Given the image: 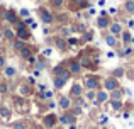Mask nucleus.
Segmentation results:
<instances>
[{
    "label": "nucleus",
    "mask_w": 134,
    "mask_h": 129,
    "mask_svg": "<svg viewBox=\"0 0 134 129\" xmlns=\"http://www.w3.org/2000/svg\"><path fill=\"white\" fill-rule=\"evenodd\" d=\"M105 88H107V92H112V90L119 88V82L115 80V76H110V78L105 80Z\"/></svg>",
    "instance_id": "1"
},
{
    "label": "nucleus",
    "mask_w": 134,
    "mask_h": 129,
    "mask_svg": "<svg viewBox=\"0 0 134 129\" xmlns=\"http://www.w3.org/2000/svg\"><path fill=\"white\" fill-rule=\"evenodd\" d=\"M68 71H70V75H80V71H82V65H80L78 61H71Z\"/></svg>",
    "instance_id": "2"
},
{
    "label": "nucleus",
    "mask_w": 134,
    "mask_h": 129,
    "mask_svg": "<svg viewBox=\"0 0 134 129\" xmlns=\"http://www.w3.org/2000/svg\"><path fill=\"white\" fill-rule=\"evenodd\" d=\"M39 12H41V19H43L44 24H51L53 22V14L51 12H48V10H44V9H41Z\"/></svg>",
    "instance_id": "3"
},
{
    "label": "nucleus",
    "mask_w": 134,
    "mask_h": 129,
    "mask_svg": "<svg viewBox=\"0 0 134 129\" xmlns=\"http://www.w3.org/2000/svg\"><path fill=\"white\" fill-rule=\"evenodd\" d=\"M3 20H5V22H15L17 20V17H15V12H14V10H5V12H3Z\"/></svg>",
    "instance_id": "4"
},
{
    "label": "nucleus",
    "mask_w": 134,
    "mask_h": 129,
    "mask_svg": "<svg viewBox=\"0 0 134 129\" xmlns=\"http://www.w3.org/2000/svg\"><path fill=\"white\" fill-rule=\"evenodd\" d=\"M73 121H75L73 114H63V116L59 117V122L65 124V126H66V124H68V126H70V124H73Z\"/></svg>",
    "instance_id": "5"
},
{
    "label": "nucleus",
    "mask_w": 134,
    "mask_h": 129,
    "mask_svg": "<svg viewBox=\"0 0 134 129\" xmlns=\"http://www.w3.org/2000/svg\"><path fill=\"white\" fill-rule=\"evenodd\" d=\"M15 36H19V39L26 41V39H29V37H31V32L26 29V27H22V29H17V34H15Z\"/></svg>",
    "instance_id": "6"
},
{
    "label": "nucleus",
    "mask_w": 134,
    "mask_h": 129,
    "mask_svg": "<svg viewBox=\"0 0 134 129\" xmlns=\"http://www.w3.org/2000/svg\"><path fill=\"white\" fill-rule=\"evenodd\" d=\"M85 87L88 90H95L97 88V78H93V76H88V78L85 80Z\"/></svg>",
    "instance_id": "7"
},
{
    "label": "nucleus",
    "mask_w": 134,
    "mask_h": 129,
    "mask_svg": "<svg viewBox=\"0 0 134 129\" xmlns=\"http://www.w3.org/2000/svg\"><path fill=\"white\" fill-rule=\"evenodd\" d=\"M59 107H61L63 110H68L70 107H71V100H70L68 97H61V99H59Z\"/></svg>",
    "instance_id": "8"
},
{
    "label": "nucleus",
    "mask_w": 134,
    "mask_h": 129,
    "mask_svg": "<svg viewBox=\"0 0 134 129\" xmlns=\"http://www.w3.org/2000/svg\"><path fill=\"white\" fill-rule=\"evenodd\" d=\"M121 32H122V26L119 22H115V24H112V26H110V34H112V36L117 37Z\"/></svg>",
    "instance_id": "9"
},
{
    "label": "nucleus",
    "mask_w": 134,
    "mask_h": 129,
    "mask_svg": "<svg viewBox=\"0 0 134 129\" xmlns=\"http://www.w3.org/2000/svg\"><path fill=\"white\" fill-rule=\"evenodd\" d=\"M56 124V117H54V114H49V116H46L44 117V126L46 127H53Z\"/></svg>",
    "instance_id": "10"
},
{
    "label": "nucleus",
    "mask_w": 134,
    "mask_h": 129,
    "mask_svg": "<svg viewBox=\"0 0 134 129\" xmlns=\"http://www.w3.org/2000/svg\"><path fill=\"white\" fill-rule=\"evenodd\" d=\"M95 97H97V104H100V102H107L109 93H107V90H102V92L95 93Z\"/></svg>",
    "instance_id": "11"
},
{
    "label": "nucleus",
    "mask_w": 134,
    "mask_h": 129,
    "mask_svg": "<svg viewBox=\"0 0 134 129\" xmlns=\"http://www.w3.org/2000/svg\"><path fill=\"white\" fill-rule=\"evenodd\" d=\"M2 34H3V37H5V39H9V41H14V39H15V32H14L10 27H7Z\"/></svg>",
    "instance_id": "12"
},
{
    "label": "nucleus",
    "mask_w": 134,
    "mask_h": 129,
    "mask_svg": "<svg viewBox=\"0 0 134 129\" xmlns=\"http://www.w3.org/2000/svg\"><path fill=\"white\" fill-rule=\"evenodd\" d=\"M82 93H83V88L76 83V85H73V88H71V95L73 97H82Z\"/></svg>",
    "instance_id": "13"
},
{
    "label": "nucleus",
    "mask_w": 134,
    "mask_h": 129,
    "mask_svg": "<svg viewBox=\"0 0 134 129\" xmlns=\"http://www.w3.org/2000/svg\"><path fill=\"white\" fill-rule=\"evenodd\" d=\"M104 39H105V43H107L109 46H115V44H117V39H115V36H112V34H107Z\"/></svg>",
    "instance_id": "14"
},
{
    "label": "nucleus",
    "mask_w": 134,
    "mask_h": 129,
    "mask_svg": "<svg viewBox=\"0 0 134 129\" xmlns=\"http://www.w3.org/2000/svg\"><path fill=\"white\" fill-rule=\"evenodd\" d=\"M19 54H20V58L27 60V58L31 56V49H29V48H26V46H24V48H20V49H19Z\"/></svg>",
    "instance_id": "15"
},
{
    "label": "nucleus",
    "mask_w": 134,
    "mask_h": 129,
    "mask_svg": "<svg viewBox=\"0 0 134 129\" xmlns=\"http://www.w3.org/2000/svg\"><path fill=\"white\" fill-rule=\"evenodd\" d=\"M56 48H58V49H66V48H68V44H66L65 39L58 37V39H56Z\"/></svg>",
    "instance_id": "16"
},
{
    "label": "nucleus",
    "mask_w": 134,
    "mask_h": 129,
    "mask_svg": "<svg viewBox=\"0 0 134 129\" xmlns=\"http://www.w3.org/2000/svg\"><path fill=\"white\" fill-rule=\"evenodd\" d=\"M98 27H100V29H105V27L109 26V19H105V15H102L100 19H98Z\"/></svg>",
    "instance_id": "17"
},
{
    "label": "nucleus",
    "mask_w": 134,
    "mask_h": 129,
    "mask_svg": "<svg viewBox=\"0 0 134 129\" xmlns=\"http://www.w3.org/2000/svg\"><path fill=\"white\" fill-rule=\"evenodd\" d=\"M24 46H26V41H22V39H14V49L19 51L20 48H24Z\"/></svg>",
    "instance_id": "18"
},
{
    "label": "nucleus",
    "mask_w": 134,
    "mask_h": 129,
    "mask_svg": "<svg viewBox=\"0 0 134 129\" xmlns=\"http://www.w3.org/2000/svg\"><path fill=\"white\" fill-rule=\"evenodd\" d=\"M0 116H2L3 119H7V117L10 116V109H9V107H5V105H2V107H0Z\"/></svg>",
    "instance_id": "19"
},
{
    "label": "nucleus",
    "mask_w": 134,
    "mask_h": 129,
    "mask_svg": "<svg viewBox=\"0 0 134 129\" xmlns=\"http://www.w3.org/2000/svg\"><path fill=\"white\" fill-rule=\"evenodd\" d=\"M121 99H122V90L119 88L112 90V100H121Z\"/></svg>",
    "instance_id": "20"
},
{
    "label": "nucleus",
    "mask_w": 134,
    "mask_h": 129,
    "mask_svg": "<svg viewBox=\"0 0 134 129\" xmlns=\"http://www.w3.org/2000/svg\"><path fill=\"white\" fill-rule=\"evenodd\" d=\"M5 76H7V78H12V76H15V68H12V66H7V68H5Z\"/></svg>",
    "instance_id": "21"
},
{
    "label": "nucleus",
    "mask_w": 134,
    "mask_h": 129,
    "mask_svg": "<svg viewBox=\"0 0 134 129\" xmlns=\"http://www.w3.org/2000/svg\"><path fill=\"white\" fill-rule=\"evenodd\" d=\"M65 80H61V78H59V76H54V87H56V88H63V87H65Z\"/></svg>",
    "instance_id": "22"
},
{
    "label": "nucleus",
    "mask_w": 134,
    "mask_h": 129,
    "mask_svg": "<svg viewBox=\"0 0 134 129\" xmlns=\"http://www.w3.org/2000/svg\"><path fill=\"white\" fill-rule=\"evenodd\" d=\"M110 105H112L114 110H121L122 109V102L121 100H110Z\"/></svg>",
    "instance_id": "23"
},
{
    "label": "nucleus",
    "mask_w": 134,
    "mask_h": 129,
    "mask_svg": "<svg viewBox=\"0 0 134 129\" xmlns=\"http://www.w3.org/2000/svg\"><path fill=\"white\" fill-rule=\"evenodd\" d=\"M19 93H20V95H29V93H31L29 87H27V85H20L19 87Z\"/></svg>",
    "instance_id": "24"
},
{
    "label": "nucleus",
    "mask_w": 134,
    "mask_h": 129,
    "mask_svg": "<svg viewBox=\"0 0 134 129\" xmlns=\"http://www.w3.org/2000/svg\"><path fill=\"white\" fill-rule=\"evenodd\" d=\"M126 10H127V12H134V2L132 0H127V2H126Z\"/></svg>",
    "instance_id": "25"
},
{
    "label": "nucleus",
    "mask_w": 134,
    "mask_h": 129,
    "mask_svg": "<svg viewBox=\"0 0 134 129\" xmlns=\"http://www.w3.org/2000/svg\"><path fill=\"white\" fill-rule=\"evenodd\" d=\"M61 71H63V66H61V65L53 68V75H54V76H59V73H61Z\"/></svg>",
    "instance_id": "26"
},
{
    "label": "nucleus",
    "mask_w": 134,
    "mask_h": 129,
    "mask_svg": "<svg viewBox=\"0 0 134 129\" xmlns=\"http://www.w3.org/2000/svg\"><path fill=\"white\" fill-rule=\"evenodd\" d=\"M121 34H122L124 43H129V41H131V32H121Z\"/></svg>",
    "instance_id": "27"
},
{
    "label": "nucleus",
    "mask_w": 134,
    "mask_h": 129,
    "mask_svg": "<svg viewBox=\"0 0 134 129\" xmlns=\"http://www.w3.org/2000/svg\"><path fill=\"white\" fill-rule=\"evenodd\" d=\"M71 31H73V27H63V29H61V34H63V36H68Z\"/></svg>",
    "instance_id": "28"
},
{
    "label": "nucleus",
    "mask_w": 134,
    "mask_h": 129,
    "mask_svg": "<svg viewBox=\"0 0 134 129\" xmlns=\"http://www.w3.org/2000/svg\"><path fill=\"white\" fill-rule=\"evenodd\" d=\"M87 99H88V100L95 99V90H88V92H87Z\"/></svg>",
    "instance_id": "29"
},
{
    "label": "nucleus",
    "mask_w": 134,
    "mask_h": 129,
    "mask_svg": "<svg viewBox=\"0 0 134 129\" xmlns=\"http://www.w3.org/2000/svg\"><path fill=\"white\" fill-rule=\"evenodd\" d=\"M14 129H26V124L24 122H15L14 124Z\"/></svg>",
    "instance_id": "30"
},
{
    "label": "nucleus",
    "mask_w": 134,
    "mask_h": 129,
    "mask_svg": "<svg viewBox=\"0 0 134 129\" xmlns=\"http://www.w3.org/2000/svg\"><path fill=\"white\" fill-rule=\"evenodd\" d=\"M66 44H70V46H76V44H78V41H76L75 37H71V39L66 41Z\"/></svg>",
    "instance_id": "31"
},
{
    "label": "nucleus",
    "mask_w": 134,
    "mask_h": 129,
    "mask_svg": "<svg viewBox=\"0 0 134 129\" xmlns=\"http://www.w3.org/2000/svg\"><path fill=\"white\" fill-rule=\"evenodd\" d=\"M7 92V83L0 82V93H5Z\"/></svg>",
    "instance_id": "32"
},
{
    "label": "nucleus",
    "mask_w": 134,
    "mask_h": 129,
    "mask_svg": "<svg viewBox=\"0 0 134 129\" xmlns=\"http://www.w3.org/2000/svg\"><path fill=\"white\" fill-rule=\"evenodd\" d=\"M122 75H124V70H121V68L114 70V76H122Z\"/></svg>",
    "instance_id": "33"
},
{
    "label": "nucleus",
    "mask_w": 134,
    "mask_h": 129,
    "mask_svg": "<svg viewBox=\"0 0 134 129\" xmlns=\"http://www.w3.org/2000/svg\"><path fill=\"white\" fill-rule=\"evenodd\" d=\"M51 3H53L54 7H61V5H63V0H51Z\"/></svg>",
    "instance_id": "34"
},
{
    "label": "nucleus",
    "mask_w": 134,
    "mask_h": 129,
    "mask_svg": "<svg viewBox=\"0 0 134 129\" xmlns=\"http://www.w3.org/2000/svg\"><path fill=\"white\" fill-rule=\"evenodd\" d=\"M15 27H17V29H22V27H26V24H24V20H20V22H17V24H15Z\"/></svg>",
    "instance_id": "35"
},
{
    "label": "nucleus",
    "mask_w": 134,
    "mask_h": 129,
    "mask_svg": "<svg viewBox=\"0 0 134 129\" xmlns=\"http://www.w3.org/2000/svg\"><path fill=\"white\" fill-rule=\"evenodd\" d=\"M83 39H85V41H90V39H92V32H85V36H83Z\"/></svg>",
    "instance_id": "36"
},
{
    "label": "nucleus",
    "mask_w": 134,
    "mask_h": 129,
    "mask_svg": "<svg viewBox=\"0 0 134 129\" xmlns=\"http://www.w3.org/2000/svg\"><path fill=\"white\" fill-rule=\"evenodd\" d=\"M20 15H22V17H27V15H29V10L22 9V10H20Z\"/></svg>",
    "instance_id": "37"
},
{
    "label": "nucleus",
    "mask_w": 134,
    "mask_h": 129,
    "mask_svg": "<svg viewBox=\"0 0 134 129\" xmlns=\"http://www.w3.org/2000/svg\"><path fill=\"white\" fill-rule=\"evenodd\" d=\"M3 66H5V58L0 56V68H3Z\"/></svg>",
    "instance_id": "38"
},
{
    "label": "nucleus",
    "mask_w": 134,
    "mask_h": 129,
    "mask_svg": "<svg viewBox=\"0 0 134 129\" xmlns=\"http://www.w3.org/2000/svg\"><path fill=\"white\" fill-rule=\"evenodd\" d=\"M78 114H82V109H75L73 110V116H78Z\"/></svg>",
    "instance_id": "39"
},
{
    "label": "nucleus",
    "mask_w": 134,
    "mask_h": 129,
    "mask_svg": "<svg viewBox=\"0 0 134 129\" xmlns=\"http://www.w3.org/2000/svg\"><path fill=\"white\" fill-rule=\"evenodd\" d=\"M32 75H34V76H39V75H41V71H39V70H34Z\"/></svg>",
    "instance_id": "40"
},
{
    "label": "nucleus",
    "mask_w": 134,
    "mask_h": 129,
    "mask_svg": "<svg viewBox=\"0 0 134 129\" xmlns=\"http://www.w3.org/2000/svg\"><path fill=\"white\" fill-rule=\"evenodd\" d=\"M70 129H76V126L75 124H70Z\"/></svg>",
    "instance_id": "41"
},
{
    "label": "nucleus",
    "mask_w": 134,
    "mask_h": 129,
    "mask_svg": "<svg viewBox=\"0 0 134 129\" xmlns=\"http://www.w3.org/2000/svg\"><path fill=\"white\" fill-rule=\"evenodd\" d=\"M2 37H3V34H2V31H0V39H2Z\"/></svg>",
    "instance_id": "42"
}]
</instances>
